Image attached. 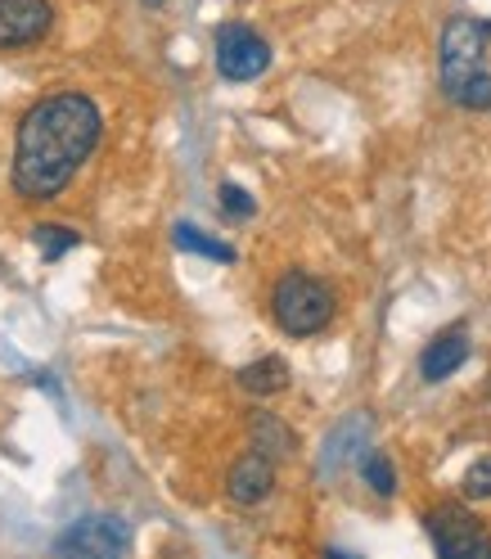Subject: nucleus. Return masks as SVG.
<instances>
[{
  "label": "nucleus",
  "mask_w": 491,
  "mask_h": 559,
  "mask_svg": "<svg viewBox=\"0 0 491 559\" xmlns=\"http://www.w3.org/2000/svg\"><path fill=\"white\" fill-rule=\"evenodd\" d=\"M104 118L82 91H59L32 104L14 140V190L27 203H46L68 190L77 167L95 154Z\"/></svg>",
  "instance_id": "f257e3e1"
},
{
  "label": "nucleus",
  "mask_w": 491,
  "mask_h": 559,
  "mask_svg": "<svg viewBox=\"0 0 491 559\" xmlns=\"http://www.w3.org/2000/svg\"><path fill=\"white\" fill-rule=\"evenodd\" d=\"M271 317L285 334L311 338L334 321V294H330V285H321V280L307 271H285L271 289Z\"/></svg>",
  "instance_id": "f03ea898"
},
{
  "label": "nucleus",
  "mask_w": 491,
  "mask_h": 559,
  "mask_svg": "<svg viewBox=\"0 0 491 559\" xmlns=\"http://www.w3.org/2000/svg\"><path fill=\"white\" fill-rule=\"evenodd\" d=\"M482 46H487V23L478 19H451L442 32V91L455 99L469 78L482 73Z\"/></svg>",
  "instance_id": "7ed1b4c3"
},
{
  "label": "nucleus",
  "mask_w": 491,
  "mask_h": 559,
  "mask_svg": "<svg viewBox=\"0 0 491 559\" xmlns=\"http://www.w3.org/2000/svg\"><path fill=\"white\" fill-rule=\"evenodd\" d=\"M424 528L446 559H491V537L478 528V519L465 506H438L424 514Z\"/></svg>",
  "instance_id": "20e7f679"
},
{
  "label": "nucleus",
  "mask_w": 491,
  "mask_h": 559,
  "mask_svg": "<svg viewBox=\"0 0 491 559\" xmlns=\"http://www.w3.org/2000/svg\"><path fill=\"white\" fill-rule=\"evenodd\" d=\"M266 68H271V46L253 27H243V23L217 27V73L226 82H253Z\"/></svg>",
  "instance_id": "39448f33"
},
{
  "label": "nucleus",
  "mask_w": 491,
  "mask_h": 559,
  "mask_svg": "<svg viewBox=\"0 0 491 559\" xmlns=\"http://www.w3.org/2000/svg\"><path fill=\"white\" fill-rule=\"evenodd\" d=\"M131 546V528L118 519V514H91V519H77L68 533H59L55 550L59 555H95V559H113Z\"/></svg>",
  "instance_id": "423d86ee"
},
{
  "label": "nucleus",
  "mask_w": 491,
  "mask_h": 559,
  "mask_svg": "<svg viewBox=\"0 0 491 559\" xmlns=\"http://www.w3.org/2000/svg\"><path fill=\"white\" fill-rule=\"evenodd\" d=\"M55 23L50 0H0V50L37 46Z\"/></svg>",
  "instance_id": "0eeeda50"
},
{
  "label": "nucleus",
  "mask_w": 491,
  "mask_h": 559,
  "mask_svg": "<svg viewBox=\"0 0 491 559\" xmlns=\"http://www.w3.org/2000/svg\"><path fill=\"white\" fill-rule=\"evenodd\" d=\"M275 487V461L262 456V451H249V456H239L230 465V478H226V492L235 506H258L271 497Z\"/></svg>",
  "instance_id": "6e6552de"
},
{
  "label": "nucleus",
  "mask_w": 491,
  "mask_h": 559,
  "mask_svg": "<svg viewBox=\"0 0 491 559\" xmlns=\"http://www.w3.org/2000/svg\"><path fill=\"white\" fill-rule=\"evenodd\" d=\"M469 361V334L455 325L446 334H438L429 347H424V357H419V374H424L429 383H442L446 374H455Z\"/></svg>",
  "instance_id": "1a4fd4ad"
},
{
  "label": "nucleus",
  "mask_w": 491,
  "mask_h": 559,
  "mask_svg": "<svg viewBox=\"0 0 491 559\" xmlns=\"http://www.w3.org/2000/svg\"><path fill=\"white\" fill-rule=\"evenodd\" d=\"M366 442H370V419H366L361 411H357V415H347L343 425H338V429L325 438V456H321V469H325V474L343 469L347 461L357 456V451H370Z\"/></svg>",
  "instance_id": "9d476101"
},
{
  "label": "nucleus",
  "mask_w": 491,
  "mask_h": 559,
  "mask_svg": "<svg viewBox=\"0 0 491 559\" xmlns=\"http://www.w3.org/2000/svg\"><path fill=\"white\" fill-rule=\"evenodd\" d=\"M249 438H253V451H262V456H271V461H285V456L298 451L294 429L271 411H253L249 415Z\"/></svg>",
  "instance_id": "9b49d317"
},
{
  "label": "nucleus",
  "mask_w": 491,
  "mask_h": 559,
  "mask_svg": "<svg viewBox=\"0 0 491 559\" xmlns=\"http://www.w3.org/2000/svg\"><path fill=\"white\" fill-rule=\"evenodd\" d=\"M235 379H239L243 393L271 397V393H285V389H289V366H285V357H262V361H253V366H243Z\"/></svg>",
  "instance_id": "f8f14e48"
},
{
  "label": "nucleus",
  "mask_w": 491,
  "mask_h": 559,
  "mask_svg": "<svg viewBox=\"0 0 491 559\" xmlns=\"http://www.w3.org/2000/svg\"><path fill=\"white\" fill-rule=\"evenodd\" d=\"M171 239H177V249H185V253H199V258H213V262H235V249L226 239H213L207 230H199V226H177L171 230Z\"/></svg>",
  "instance_id": "ddd939ff"
},
{
  "label": "nucleus",
  "mask_w": 491,
  "mask_h": 559,
  "mask_svg": "<svg viewBox=\"0 0 491 559\" xmlns=\"http://www.w3.org/2000/svg\"><path fill=\"white\" fill-rule=\"evenodd\" d=\"M32 243H37V253L46 262H59L63 253H73L82 243V230H73V226H32Z\"/></svg>",
  "instance_id": "4468645a"
},
{
  "label": "nucleus",
  "mask_w": 491,
  "mask_h": 559,
  "mask_svg": "<svg viewBox=\"0 0 491 559\" xmlns=\"http://www.w3.org/2000/svg\"><path fill=\"white\" fill-rule=\"evenodd\" d=\"M361 469H366V483L374 487L379 497H393L397 492V474H393V461L383 451H366L361 456Z\"/></svg>",
  "instance_id": "2eb2a0df"
},
{
  "label": "nucleus",
  "mask_w": 491,
  "mask_h": 559,
  "mask_svg": "<svg viewBox=\"0 0 491 559\" xmlns=\"http://www.w3.org/2000/svg\"><path fill=\"white\" fill-rule=\"evenodd\" d=\"M455 104H460V109H469V114L491 109V73H487V68H482L478 78H469L460 91H455Z\"/></svg>",
  "instance_id": "dca6fc26"
},
{
  "label": "nucleus",
  "mask_w": 491,
  "mask_h": 559,
  "mask_svg": "<svg viewBox=\"0 0 491 559\" xmlns=\"http://www.w3.org/2000/svg\"><path fill=\"white\" fill-rule=\"evenodd\" d=\"M465 497L469 501H491V461H478L469 474H465Z\"/></svg>",
  "instance_id": "f3484780"
},
{
  "label": "nucleus",
  "mask_w": 491,
  "mask_h": 559,
  "mask_svg": "<svg viewBox=\"0 0 491 559\" xmlns=\"http://www.w3.org/2000/svg\"><path fill=\"white\" fill-rule=\"evenodd\" d=\"M221 207H226V213H235V217H253L258 213V203H253V194L249 190H243V186H221Z\"/></svg>",
  "instance_id": "a211bd4d"
},
{
  "label": "nucleus",
  "mask_w": 491,
  "mask_h": 559,
  "mask_svg": "<svg viewBox=\"0 0 491 559\" xmlns=\"http://www.w3.org/2000/svg\"><path fill=\"white\" fill-rule=\"evenodd\" d=\"M149 5H163V0H149Z\"/></svg>",
  "instance_id": "6ab92c4d"
}]
</instances>
